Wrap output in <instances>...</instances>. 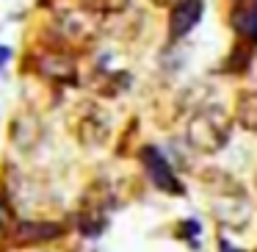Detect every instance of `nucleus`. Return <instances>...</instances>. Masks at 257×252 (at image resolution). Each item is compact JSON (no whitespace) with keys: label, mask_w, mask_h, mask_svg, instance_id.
I'll return each mask as SVG.
<instances>
[{"label":"nucleus","mask_w":257,"mask_h":252,"mask_svg":"<svg viewBox=\"0 0 257 252\" xmlns=\"http://www.w3.org/2000/svg\"><path fill=\"white\" fill-rule=\"evenodd\" d=\"M141 161H144V166H147L150 180L163 191V194H174V197H183L185 194V189H183V183L177 180V175H174L172 163L166 161V155H163L158 147L147 144L144 150H141Z\"/></svg>","instance_id":"f03ea898"},{"label":"nucleus","mask_w":257,"mask_h":252,"mask_svg":"<svg viewBox=\"0 0 257 252\" xmlns=\"http://www.w3.org/2000/svg\"><path fill=\"white\" fill-rule=\"evenodd\" d=\"M213 213H216V219L224 227H232V230H243L251 219V208H249V202L243 200V194L216 197V200H213Z\"/></svg>","instance_id":"20e7f679"},{"label":"nucleus","mask_w":257,"mask_h":252,"mask_svg":"<svg viewBox=\"0 0 257 252\" xmlns=\"http://www.w3.org/2000/svg\"><path fill=\"white\" fill-rule=\"evenodd\" d=\"M235 119L240 128L257 133V92H243L235 103Z\"/></svg>","instance_id":"1a4fd4ad"},{"label":"nucleus","mask_w":257,"mask_h":252,"mask_svg":"<svg viewBox=\"0 0 257 252\" xmlns=\"http://www.w3.org/2000/svg\"><path fill=\"white\" fill-rule=\"evenodd\" d=\"M9 56H12V50H9V47H3V45H0V67H3V64L9 61Z\"/></svg>","instance_id":"2eb2a0df"},{"label":"nucleus","mask_w":257,"mask_h":252,"mask_svg":"<svg viewBox=\"0 0 257 252\" xmlns=\"http://www.w3.org/2000/svg\"><path fill=\"white\" fill-rule=\"evenodd\" d=\"M232 28L238 31L240 36L257 42V3H249V6H238V9H235Z\"/></svg>","instance_id":"9d476101"},{"label":"nucleus","mask_w":257,"mask_h":252,"mask_svg":"<svg viewBox=\"0 0 257 252\" xmlns=\"http://www.w3.org/2000/svg\"><path fill=\"white\" fill-rule=\"evenodd\" d=\"M6 230H14V211L6 197L0 194V233H6Z\"/></svg>","instance_id":"f8f14e48"},{"label":"nucleus","mask_w":257,"mask_h":252,"mask_svg":"<svg viewBox=\"0 0 257 252\" xmlns=\"http://www.w3.org/2000/svg\"><path fill=\"white\" fill-rule=\"evenodd\" d=\"M64 227L58 222H20L12 230V241L17 246H34V244H47V241L61 238Z\"/></svg>","instance_id":"39448f33"},{"label":"nucleus","mask_w":257,"mask_h":252,"mask_svg":"<svg viewBox=\"0 0 257 252\" xmlns=\"http://www.w3.org/2000/svg\"><path fill=\"white\" fill-rule=\"evenodd\" d=\"M58 28H61L64 36L78 39V42L97 34L94 20H91V14H86V12H61L58 14Z\"/></svg>","instance_id":"6e6552de"},{"label":"nucleus","mask_w":257,"mask_h":252,"mask_svg":"<svg viewBox=\"0 0 257 252\" xmlns=\"http://www.w3.org/2000/svg\"><path fill=\"white\" fill-rule=\"evenodd\" d=\"M202 9H205V0H180L174 3L172 12H169V34L174 39H183L185 34L196 28V23L202 20Z\"/></svg>","instance_id":"423d86ee"},{"label":"nucleus","mask_w":257,"mask_h":252,"mask_svg":"<svg viewBox=\"0 0 257 252\" xmlns=\"http://www.w3.org/2000/svg\"><path fill=\"white\" fill-rule=\"evenodd\" d=\"M80 9L91 17H102V14H122L124 9H130L133 0H78Z\"/></svg>","instance_id":"9b49d317"},{"label":"nucleus","mask_w":257,"mask_h":252,"mask_svg":"<svg viewBox=\"0 0 257 252\" xmlns=\"http://www.w3.org/2000/svg\"><path fill=\"white\" fill-rule=\"evenodd\" d=\"M80 119L75 122V133H78V139L83 141V144L89 147H97L102 144V141L108 139V130H111V125H108V117L100 111L97 106H83V111L78 108Z\"/></svg>","instance_id":"7ed1b4c3"},{"label":"nucleus","mask_w":257,"mask_h":252,"mask_svg":"<svg viewBox=\"0 0 257 252\" xmlns=\"http://www.w3.org/2000/svg\"><path fill=\"white\" fill-rule=\"evenodd\" d=\"M75 69H78L75 67V58L67 56V53H58V50H45L36 58V72L50 80L75 78Z\"/></svg>","instance_id":"0eeeda50"},{"label":"nucleus","mask_w":257,"mask_h":252,"mask_svg":"<svg viewBox=\"0 0 257 252\" xmlns=\"http://www.w3.org/2000/svg\"><path fill=\"white\" fill-rule=\"evenodd\" d=\"M155 3H158V6H169V3H172V6H174V3H180V0H155Z\"/></svg>","instance_id":"dca6fc26"},{"label":"nucleus","mask_w":257,"mask_h":252,"mask_svg":"<svg viewBox=\"0 0 257 252\" xmlns=\"http://www.w3.org/2000/svg\"><path fill=\"white\" fill-rule=\"evenodd\" d=\"M218 252H243V249H238V246H232L227 238H221L218 241Z\"/></svg>","instance_id":"4468645a"},{"label":"nucleus","mask_w":257,"mask_h":252,"mask_svg":"<svg viewBox=\"0 0 257 252\" xmlns=\"http://www.w3.org/2000/svg\"><path fill=\"white\" fill-rule=\"evenodd\" d=\"M183 227L188 230L185 235H191V238H196V235H199V222H196V219H185V222H183Z\"/></svg>","instance_id":"ddd939ff"},{"label":"nucleus","mask_w":257,"mask_h":252,"mask_svg":"<svg viewBox=\"0 0 257 252\" xmlns=\"http://www.w3.org/2000/svg\"><path fill=\"white\" fill-rule=\"evenodd\" d=\"M188 147H194L196 152H218L229 139V119L221 108H199L188 122Z\"/></svg>","instance_id":"f257e3e1"}]
</instances>
